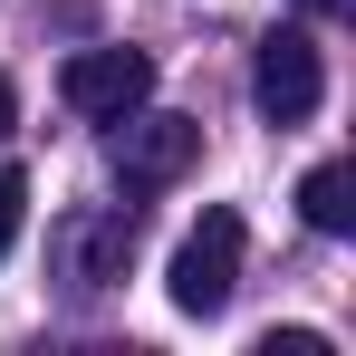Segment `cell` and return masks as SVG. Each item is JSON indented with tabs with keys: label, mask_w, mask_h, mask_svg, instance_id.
Wrapping results in <instances>:
<instances>
[{
	"label": "cell",
	"mask_w": 356,
	"mask_h": 356,
	"mask_svg": "<svg viewBox=\"0 0 356 356\" xmlns=\"http://www.w3.org/2000/svg\"><path fill=\"white\" fill-rule=\"evenodd\" d=\"M298 212H308V232H327V241L356 232V174L347 164H318V174L298 183Z\"/></svg>",
	"instance_id": "8992f818"
},
{
	"label": "cell",
	"mask_w": 356,
	"mask_h": 356,
	"mask_svg": "<svg viewBox=\"0 0 356 356\" xmlns=\"http://www.w3.org/2000/svg\"><path fill=\"white\" fill-rule=\"evenodd\" d=\"M125 260H135V222L125 212H58V232H49V280L77 298H97V289H116L125 280Z\"/></svg>",
	"instance_id": "6da1fadb"
},
{
	"label": "cell",
	"mask_w": 356,
	"mask_h": 356,
	"mask_svg": "<svg viewBox=\"0 0 356 356\" xmlns=\"http://www.w3.org/2000/svg\"><path fill=\"white\" fill-rule=\"evenodd\" d=\"M19 222H29V183H19V174H0V260H10Z\"/></svg>",
	"instance_id": "52a82bcc"
},
{
	"label": "cell",
	"mask_w": 356,
	"mask_h": 356,
	"mask_svg": "<svg viewBox=\"0 0 356 356\" xmlns=\"http://www.w3.org/2000/svg\"><path fill=\"white\" fill-rule=\"evenodd\" d=\"M125 135H116V174H125V193H164V183H183L193 174V154H202V125L193 116H116Z\"/></svg>",
	"instance_id": "5b68a950"
},
{
	"label": "cell",
	"mask_w": 356,
	"mask_h": 356,
	"mask_svg": "<svg viewBox=\"0 0 356 356\" xmlns=\"http://www.w3.org/2000/svg\"><path fill=\"white\" fill-rule=\"evenodd\" d=\"M164 289H174L183 318H222V308H232V289H241V212H202V222L183 232Z\"/></svg>",
	"instance_id": "7a4b0ae2"
},
{
	"label": "cell",
	"mask_w": 356,
	"mask_h": 356,
	"mask_svg": "<svg viewBox=\"0 0 356 356\" xmlns=\"http://www.w3.org/2000/svg\"><path fill=\"white\" fill-rule=\"evenodd\" d=\"M0 135H19V87L0 77Z\"/></svg>",
	"instance_id": "9c48e42d"
},
{
	"label": "cell",
	"mask_w": 356,
	"mask_h": 356,
	"mask_svg": "<svg viewBox=\"0 0 356 356\" xmlns=\"http://www.w3.org/2000/svg\"><path fill=\"white\" fill-rule=\"evenodd\" d=\"M260 356H327V337H318V327H270Z\"/></svg>",
	"instance_id": "ba28073f"
},
{
	"label": "cell",
	"mask_w": 356,
	"mask_h": 356,
	"mask_svg": "<svg viewBox=\"0 0 356 356\" xmlns=\"http://www.w3.org/2000/svg\"><path fill=\"white\" fill-rule=\"evenodd\" d=\"M308 10H347V0H308Z\"/></svg>",
	"instance_id": "30bf717a"
},
{
	"label": "cell",
	"mask_w": 356,
	"mask_h": 356,
	"mask_svg": "<svg viewBox=\"0 0 356 356\" xmlns=\"http://www.w3.org/2000/svg\"><path fill=\"white\" fill-rule=\"evenodd\" d=\"M250 97H260L270 125H308L318 97H327V58H318V39H308V29H270V39H260V77H250Z\"/></svg>",
	"instance_id": "3957f363"
},
{
	"label": "cell",
	"mask_w": 356,
	"mask_h": 356,
	"mask_svg": "<svg viewBox=\"0 0 356 356\" xmlns=\"http://www.w3.org/2000/svg\"><path fill=\"white\" fill-rule=\"evenodd\" d=\"M58 97L77 116L116 125V116H135V106L154 97V58H145V49H77V58L58 67Z\"/></svg>",
	"instance_id": "277c9868"
}]
</instances>
